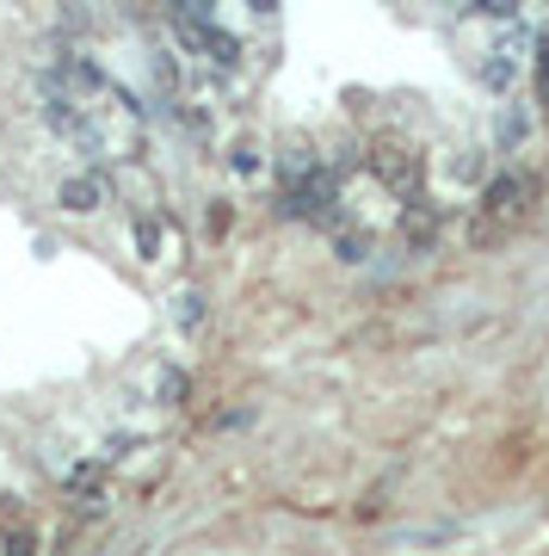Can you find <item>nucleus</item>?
<instances>
[{
	"instance_id": "1",
	"label": "nucleus",
	"mask_w": 549,
	"mask_h": 556,
	"mask_svg": "<svg viewBox=\"0 0 549 556\" xmlns=\"http://www.w3.org/2000/svg\"><path fill=\"white\" fill-rule=\"evenodd\" d=\"M525 192H531L525 174L494 179V186H488V217H519V211H525Z\"/></svg>"
},
{
	"instance_id": "2",
	"label": "nucleus",
	"mask_w": 549,
	"mask_h": 556,
	"mask_svg": "<svg viewBox=\"0 0 549 556\" xmlns=\"http://www.w3.org/2000/svg\"><path fill=\"white\" fill-rule=\"evenodd\" d=\"M99 192H105L99 179H68V186H62L56 199H62V211H75V217H87V211H99Z\"/></svg>"
}]
</instances>
